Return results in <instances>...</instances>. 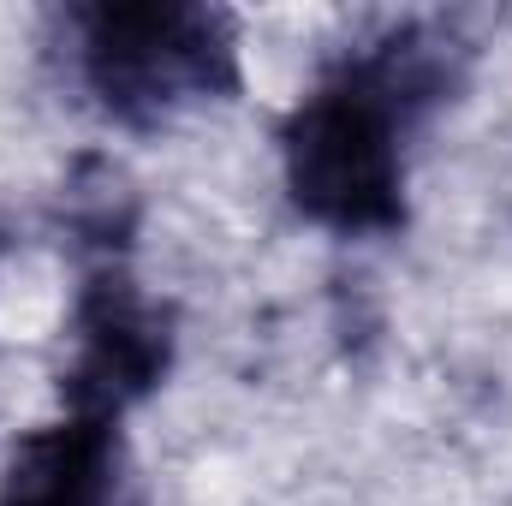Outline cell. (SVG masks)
Masks as SVG:
<instances>
[{
    "instance_id": "cell-1",
    "label": "cell",
    "mask_w": 512,
    "mask_h": 506,
    "mask_svg": "<svg viewBox=\"0 0 512 506\" xmlns=\"http://www.w3.org/2000/svg\"><path fill=\"white\" fill-rule=\"evenodd\" d=\"M298 203L328 227H382L399 209V131L393 102L370 78L316 90L286 137Z\"/></svg>"
},
{
    "instance_id": "cell-3",
    "label": "cell",
    "mask_w": 512,
    "mask_h": 506,
    "mask_svg": "<svg viewBox=\"0 0 512 506\" xmlns=\"http://www.w3.org/2000/svg\"><path fill=\"white\" fill-rule=\"evenodd\" d=\"M0 506H108V441L96 423L42 435L6 477Z\"/></svg>"
},
{
    "instance_id": "cell-2",
    "label": "cell",
    "mask_w": 512,
    "mask_h": 506,
    "mask_svg": "<svg viewBox=\"0 0 512 506\" xmlns=\"http://www.w3.org/2000/svg\"><path fill=\"white\" fill-rule=\"evenodd\" d=\"M215 24L185 6H120L90 30V72L120 108H167L215 84Z\"/></svg>"
}]
</instances>
